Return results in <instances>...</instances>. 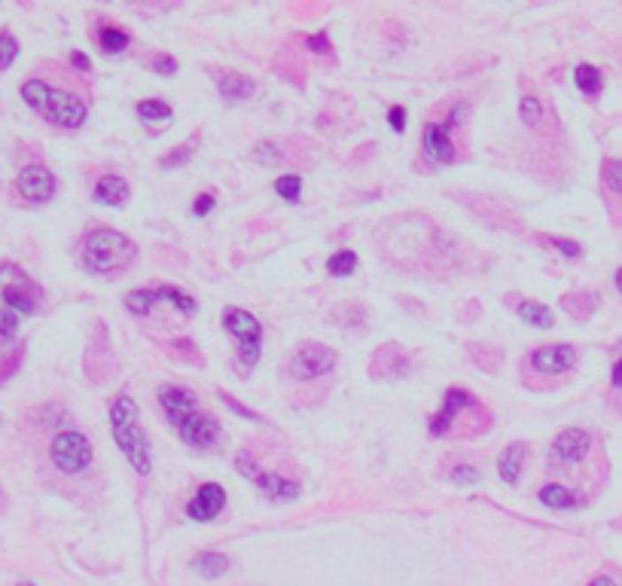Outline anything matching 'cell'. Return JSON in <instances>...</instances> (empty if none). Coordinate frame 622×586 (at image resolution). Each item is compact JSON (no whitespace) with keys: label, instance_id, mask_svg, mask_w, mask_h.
Masks as SVG:
<instances>
[{"label":"cell","instance_id":"cell-15","mask_svg":"<svg viewBox=\"0 0 622 586\" xmlns=\"http://www.w3.org/2000/svg\"><path fill=\"white\" fill-rule=\"evenodd\" d=\"M159 406H162L165 418L175 427L181 425L192 410H198L196 395H192L190 388H181V385H162V388H159Z\"/></svg>","mask_w":622,"mask_h":586},{"label":"cell","instance_id":"cell-9","mask_svg":"<svg viewBox=\"0 0 622 586\" xmlns=\"http://www.w3.org/2000/svg\"><path fill=\"white\" fill-rule=\"evenodd\" d=\"M55 187H58L55 175L40 162L25 165V168L16 175V192L27 205H46L55 196Z\"/></svg>","mask_w":622,"mask_h":586},{"label":"cell","instance_id":"cell-31","mask_svg":"<svg viewBox=\"0 0 622 586\" xmlns=\"http://www.w3.org/2000/svg\"><path fill=\"white\" fill-rule=\"evenodd\" d=\"M275 192H278L284 202L296 205L302 196V177L299 175H281L278 181H275Z\"/></svg>","mask_w":622,"mask_h":586},{"label":"cell","instance_id":"cell-40","mask_svg":"<svg viewBox=\"0 0 622 586\" xmlns=\"http://www.w3.org/2000/svg\"><path fill=\"white\" fill-rule=\"evenodd\" d=\"M601 168H604L607 187L622 196V160H607L604 165H601Z\"/></svg>","mask_w":622,"mask_h":586},{"label":"cell","instance_id":"cell-38","mask_svg":"<svg viewBox=\"0 0 622 586\" xmlns=\"http://www.w3.org/2000/svg\"><path fill=\"white\" fill-rule=\"evenodd\" d=\"M150 67H153V74H159V77H175V74L181 71V61H177L175 55L159 52L150 59Z\"/></svg>","mask_w":622,"mask_h":586},{"label":"cell","instance_id":"cell-39","mask_svg":"<svg viewBox=\"0 0 622 586\" xmlns=\"http://www.w3.org/2000/svg\"><path fill=\"white\" fill-rule=\"evenodd\" d=\"M448 480H452L455 486H476V482L482 480V473H479V467H473V465H458V467H452Z\"/></svg>","mask_w":622,"mask_h":586},{"label":"cell","instance_id":"cell-7","mask_svg":"<svg viewBox=\"0 0 622 586\" xmlns=\"http://www.w3.org/2000/svg\"><path fill=\"white\" fill-rule=\"evenodd\" d=\"M336 351L330 346H321V342H306L290 355L287 361V373L296 379V382H315V379L327 376L336 370Z\"/></svg>","mask_w":622,"mask_h":586},{"label":"cell","instance_id":"cell-12","mask_svg":"<svg viewBox=\"0 0 622 586\" xmlns=\"http://www.w3.org/2000/svg\"><path fill=\"white\" fill-rule=\"evenodd\" d=\"M223 507H226L223 486H220V482H202L196 498L186 504V516H190L192 522H211L223 513Z\"/></svg>","mask_w":622,"mask_h":586},{"label":"cell","instance_id":"cell-34","mask_svg":"<svg viewBox=\"0 0 622 586\" xmlns=\"http://www.w3.org/2000/svg\"><path fill=\"white\" fill-rule=\"evenodd\" d=\"M192 153H196V141L192 144H177L171 153H165L162 156V168L165 171H175V168H181V165H186L192 160Z\"/></svg>","mask_w":622,"mask_h":586},{"label":"cell","instance_id":"cell-43","mask_svg":"<svg viewBox=\"0 0 622 586\" xmlns=\"http://www.w3.org/2000/svg\"><path fill=\"white\" fill-rule=\"evenodd\" d=\"M388 122H391L393 132L403 135V132H406V110L400 107V105H393V107L388 110Z\"/></svg>","mask_w":622,"mask_h":586},{"label":"cell","instance_id":"cell-20","mask_svg":"<svg viewBox=\"0 0 622 586\" xmlns=\"http://www.w3.org/2000/svg\"><path fill=\"white\" fill-rule=\"evenodd\" d=\"M229 568H232V559L223 553H217V550H202V553L192 559V571L207 577V581H217V577H223Z\"/></svg>","mask_w":622,"mask_h":586},{"label":"cell","instance_id":"cell-3","mask_svg":"<svg viewBox=\"0 0 622 586\" xmlns=\"http://www.w3.org/2000/svg\"><path fill=\"white\" fill-rule=\"evenodd\" d=\"M110 434H113L116 446L128 458V465L141 477H147L153 471V449H150V440L144 434V427L137 425V403L126 395L110 403Z\"/></svg>","mask_w":622,"mask_h":586},{"label":"cell","instance_id":"cell-28","mask_svg":"<svg viewBox=\"0 0 622 586\" xmlns=\"http://www.w3.org/2000/svg\"><path fill=\"white\" fill-rule=\"evenodd\" d=\"M354 269H357V254L354 251H336L333 257L327 260V272L333 275V278H348Z\"/></svg>","mask_w":622,"mask_h":586},{"label":"cell","instance_id":"cell-18","mask_svg":"<svg viewBox=\"0 0 622 586\" xmlns=\"http://www.w3.org/2000/svg\"><path fill=\"white\" fill-rule=\"evenodd\" d=\"M131 196V187L126 177L120 175H104L95 184V202L104 205V208H126Z\"/></svg>","mask_w":622,"mask_h":586},{"label":"cell","instance_id":"cell-49","mask_svg":"<svg viewBox=\"0 0 622 586\" xmlns=\"http://www.w3.org/2000/svg\"><path fill=\"white\" fill-rule=\"evenodd\" d=\"M613 285H617V291L622 293V269H617V275H613Z\"/></svg>","mask_w":622,"mask_h":586},{"label":"cell","instance_id":"cell-19","mask_svg":"<svg viewBox=\"0 0 622 586\" xmlns=\"http://www.w3.org/2000/svg\"><path fill=\"white\" fill-rule=\"evenodd\" d=\"M217 86H220L223 101H229V105L253 98V92H257V82H253L251 77H245V74H238V71H223V74H220Z\"/></svg>","mask_w":622,"mask_h":586},{"label":"cell","instance_id":"cell-14","mask_svg":"<svg viewBox=\"0 0 622 586\" xmlns=\"http://www.w3.org/2000/svg\"><path fill=\"white\" fill-rule=\"evenodd\" d=\"M528 363L543 376L568 373L573 363H577V348L573 346H543L528 357Z\"/></svg>","mask_w":622,"mask_h":586},{"label":"cell","instance_id":"cell-41","mask_svg":"<svg viewBox=\"0 0 622 586\" xmlns=\"http://www.w3.org/2000/svg\"><path fill=\"white\" fill-rule=\"evenodd\" d=\"M214 205H217V196H214V192H198L196 202H192V214H196V217H207V214L214 211Z\"/></svg>","mask_w":622,"mask_h":586},{"label":"cell","instance_id":"cell-32","mask_svg":"<svg viewBox=\"0 0 622 586\" xmlns=\"http://www.w3.org/2000/svg\"><path fill=\"white\" fill-rule=\"evenodd\" d=\"M251 156H253V162H260V165H281L284 150H281L275 141H260V144H253Z\"/></svg>","mask_w":622,"mask_h":586},{"label":"cell","instance_id":"cell-27","mask_svg":"<svg viewBox=\"0 0 622 586\" xmlns=\"http://www.w3.org/2000/svg\"><path fill=\"white\" fill-rule=\"evenodd\" d=\"M126 309L135 318H147L156 309V293L153 287H144V291H128L126 293Z\"/></svg>","mask_w":622,"mask_h":586},{"label":"cell","instance_id":"cell-30","mask_svg":"<svg viewBox=\"0 0 622 586\" xmlns=\"http://www.w3.org/2000/svg\"><path fill=\"white\" fill-rule=\"evenodd\" d=\"M137 116H141L144 122H165V120H171V105L156 101V98H147V101L137 105Z\"/></svg>","mask_w":622,"mask_h":586},{"label":"cell","instance_id":"cell-6","mask_svg":"<svg viewBox=\"0 0 622 586\" xmlns=\"http://www.w3.org/2000/svg\"><path fill=\"white\" fill-rule=\"evenodd\" d=\"M50 458H52V465L58 467L61 473H67V477H77V473H82L89 465H92L95 449H92V443H89L86 434H80V431H61V434H55V440H52V446H50Z\"/></svg>","mask_w":622,"mask_h":586},{"label":"cell","instance_id":"cell-33","mask_svg":"<svg viewBox=\"0 0 622 586\" xmlns=\"http://www.w3.org/2000/svg\"><path fill=\"white\" fill-rule=\"evenodd\" d=\"M537 241H543V245H546V247H552V251L564 254V257H568V260L583 257V247H579L573 238H562V236H537Z\"/></svg>","mask_w":622,"mask_h":586},{"label":"cell","instance_id":"cell-24","mask_svg":"<svg viewBox=\"0 0 622 586\" xmlns=\"http://www.w3.org/2000/svg\"><path fill=\"white\" fill-rule=\"evenodd\" d=\"M573 82H577V89L586 98H598L601 89H604V74H601L595 65H579L577 71H573Z\"/></svg>","mask_w":622,"mask_h":586},{"label":"cell","instance_id":"cell-4","mask_svg":"<svg viewBox=\"0 0 622 586\" xmlns=\"http://www.w3.org/2000/svg\"><path fill=\"white\" fill-rule=\"evenodd\" d=\"M0 300L6 309H12L16 315H34L43 306V287L16 263L0 266Z\"/></svg>","mask_w":622,"mask_h":586},{"label":"cell","instance_id":"cell-11","mask_svg":"<svg viewBox=\"0 0 622 586\" xmlns=\"http://www.w3.org/2000/svg\"><path fill=\"white\" fill-rule=\"evenodd\" d=\"M473 406H479V400L470 395L467 388H448L446 397H442V406L437 412H433L431 418V434L433 437H442V434H448V427L461 418V412L464 410H473Z\"/></svg>","mask_w":622,"mask_h":586},{"label":"cell","instance_id":"cell-13","mask_svg":"<svg viewBox=\"0 0 622 586\" xmlns=\"http://www.w3.org/2000/svg\"><path fill=\"white\" fill-rule=\"evenodd\" d=\"M452 126L455 122H427L424 135H421V147H424V156L433 162H455V141H452Z\"/></svg>","mask_w":622,"mask_h":586},{"label":"cell","instance_id":"cell-8","mask_svg":"<svg viewBox=\"0 0 622 586\" xmlns=\"http://www.w3.org/2000/svg\"><path fill=\"white\" fill-rule=\"evenodd\" d=\"M592 452V434L586 427H564L549 446V465L577 467Z\"/></svg>","mask_w":622,"mask_h":586},{"label":"cell","instance_id":"cell-1","mask_svg":"<svg viewBox=\"0 0 622 586\" xmlns=\"http://www.w3.org/2000/svg\"><path fill=\"white\" fill-rule=\"evenodd\" d=\"M22 101L34 113H40L46 122L58 129H80L89 116V107L80 95L65 92V89H55L52 82H46L43 77H31L22 82Z\"/></svg>","mask_w":622,"mask_h":586},{"label":"cell","instance_id":"cell-23","mask_svg":"<svg viewBox=\"0 0 622 586\" xmlns=\"http://www.w3.org/2000/svg\"><path fill=\"white\" fill-rule=\"evenodd\" d=\"M537 498H540V504L549 507V510H573L579 504L577 495H573L568 486H562V482H549V486H543Z\"/></svg>","mask_w":622,"mask_h":586},{"label":"cell","instance_id":"cell-29","mask_svg":"<svg viewBox=\"0 0 622 586\" xmlns=\"http://www.w3.org/2000/svg\"><path fill=\"white\" fill-rule=\"evenodd\" d=\"M19 327H22V315H16L12 309L0 306V348L10 346V342L16 340Z\"/></svg>","mask_w":622,"mask_h":586},{"label":"cell","instance_id":"cell-44","mask_svg":"<svg viewBox=\"0 0 622 586\" xmlns=\"http://www.w3.org/2000/svg\"><path fill=\"white\" fill-rule=\"evenodd\" d=\"M171 348L181 351L183 357H192L196 363H202V355H198L196 346H192V340H175V342H171Z\"/></svg>","mask_w":622,"mask_h":586},{"label":"cell","instance_id":"cell-21","mask_svg":"<svg viewBox=\"0 0 622 586\" xmlns=\"http://www.w3.org/2000/svg\"><path fill=\"white\" fill-rule=\"evenodd\" d=\"M522 461H525L522 443H513L501 452V458H497V473H501V480L507 482V486H516L518 477H522Z\"/></svg>","mask_w":622,"mask_h":586},{"label":"cell","instance_id":"cell-36","mask_svg":"<svg viewBox=\"0 0 622 586\" xmlns=\"http://www.w3.org/2000/svg\"><path fill=\"white\" fill-rule=\"evenodd\" d=\"M518 120L528 122V126H537V122L543 120V105H540V98H534V95H525V98L518 101Z\"/></svg>","mask_w":622,"mask_h":586},{"label":"cell","instance_id":"cell-45","mask_svg":"<svg viewBox=\"0 0 622 586\" xmlns=\"http://www.w3.org/2000/svg\"><path fill=\"white\" fill-rule=\"evenodd\" d=\"M306 43H308V50L317 52V55H327L330 52V37H327V34H311Z\"/></svg>","mask_w":622,"mask_h":586},{"label":"cell","instance_id":"cell-48","mask_svg":"<svg viewBox=\"0 0 622 586\" xmlns=\"http://www.w3.org/2000/svg\"><path fill=\"white\" fill-rule=\"evenodd\" d=\"M589 586H617V581H613V577H607V574H601V577H595V581H592Z\"/></svg>","mask_w":622,"mask_h":586},{"label":"cell","instance_id":"cell-16","mask_svg":"<svg viewBox=\"0 0 622 586\" xmlns=\"http://www.w3.org/2000/svg\"><path fill=\"white\" fill-rule=\"evenodd\" d=\"M406 373H409V355L397 342H388L376 351V357H372V376L376 379H400Z\"/></svg>","mask_w":622,"mask_h":586},{"label":"cell","instance_id":"cell-37","mask_svg":"<svg viewBox=\"0 0 622 586\" xmlns=\"http://www.w3.org/2000/svg\"><path fill=\"white\" fill-rule=\"evenodd\" d=\"M22 357H25V346L19 342L16 348L10 351V355L0 357V382H6V379H12L19 373V367H22Z\"/></svg>","mask_w":622,"mask_h":586},{"label":"cell","instance_id":"cell-5","mask_svg":"<svg viewBox=\"0 0 622 586\" xmlns=\"http://www.w3.org/2000/svg\"><path fill=\"white\" fill-rule=\"evenodd\" d=\"M223 327L226 333L238 340V357L247 370L257 367L260 357H262V324L253 318L247 309H238V306H229L223 312Z\"/></svg>","mask_w":622,"mask_h":586},{"label":"cell","instance_id":"cell-26","mask_svg":"<svg viewBox=\"0 0 622 586\" xmlns=\"http://www.w3.org/2000/svg\"><path fill=\"white\" fill-rule=\"evenodd\" d=\"M98 43H101V50L107 52V55H122L128 50V43H131V37L122 27H116V25H107V27H101L98 31Z\"/></svg>","mask_w":622,"mask_h":586},{"label":"cell","instance_id":"cell-2","mask_svg":"<svg viewBox=\"0 0 622 586\" xmlns=\"http://www.w3.org/2000/svg\"><path fill=\"white\" fill-rule=\"evenodd\" d=\"M137 257V245L122 232L110 230V226H98L92 230L80 245V260L86 266V272L95 275H120L122 269L131 266V260Z\"/></svg>","mask_w":622,"mask_h":586},{"label":"cell","instance_id":"cell-35","mask_svg":"<svg viewBox=\"0 0 622 586\" xmlns=\"http://www.w3.org/2000/svg\"><path fill=\"white\" fill-rule=\"evenodd\" d=\"M16 59H19V40L10 31H0V74L10 71Z\"/></svg>","mask_w":622,"mask_h":586},{"label":"cell","instance_id":"cell-42","mask_svg":"<svg viewBox=\"0 0 622 586\" xmlns=\"http://www.w3.org/2000/svg\"><path fill=\"white\" fill-rule=\"evenodd\" d=\"M220 400H223V403L229 406L232 412H238L241 418H247V422H260V418H262V416H257V412H253V410H247V406H241L238 400L229 397V395H220Z\"/></svg>","mask_w":622,"mask_h":586},{"label":"cell","instance_id":"cell-25","mask_svg":"<svg viewBox=\"0 0 622 586\" xmlns=\"http://www.w3.org/2000/svg\"><path fill=\"white\" fill-rule=\"evenodd\" d=\"M156 293V302H171V306L177 309V312L183 315H192L196 312V300H192V293L181 291V287H171V285H162V287H153Z\"/></svg>","mask_w":622,"mask_h":586},{"label":"cell","instance_id":"cell-46","mask_svg":"<svg viewBox=\"0 0 622 586\" xmlns=\"http://www.w3.org/2000/svg\"><path fill=\"white\" fill-rule=\"evenodd\" d=\"M71 65L77 67V71H89V67H92V61H89L82 52H71Z\"/></svg>","mask_w":622,"mask_h":586},{"label":"cell","instance_id":"cell-10","mask_svg":"<svg viewBox=\"0 0 622 586\" xmlns=\"http://www.w3.org/2000/svg\"><path fill=\"white\" fill-rule=\"evenodd\" d=\"M177 434H181V440L186 446H192V449H211L220 440V422L202 410H192L190 416L177 425Z\"/></svg>","mask_w":622,"mask_h":586},{"label":"cell","instance_id":"cell-22","mask_svg":"<svg viewBox=\"0 0 622 586\" xmlns=\"http://www.w3.org/2000/svg\"><path fill=\"white\" fill-rule=\"evenodd\" d=\"M516 312H518V318H522L525 324H531V327H540V330L556 327V315H552V309L543 306V302H537V300H522L516 306Z\"/></svg>","mask_w":622,"mask_h":586},{"label":"cell","instance_id":"cell-50","mask_svg":"<svg viewBox=\"0 0 622 586\" xmlns=\"http://www.w3.org/2000/svg\"><path fill=\"white\" fill-rule=\"evenodd\" d=\"M16 586H37V583H31V581H22V583H16Z\"/></svg>","mask_w":622,"mask_h":586},{"label":"cell","instance_id":"cell-17","mask_svg":"<svg viewBox=\"0 0 622 586\" xmlns=\"http://www.w3.org/2000/svg\"><path fill=\"white\" fill-rule=\"evenodd\" d=\"M253 482L260 486V492L266 498L278 501V504H287V501H296L302 495V486L296 480H287V477H278V473H266V471H257Z\"/></svg>","mask_w":622,"mask_h":586},{"label":"cell","instance_id":"cell-47","mask_svg":"<svg viewBox=\"0 0 622 586\" xmlns=\"http://www.w3.org/2000/svg\"><path fill=\"white\" fill-rule=\"evenodd\" d=\"M613 385H617V388H622V357H619V361L617 363H613Z\"/></svg>","mask_w":622,"mask_h":586}]
</instances>
